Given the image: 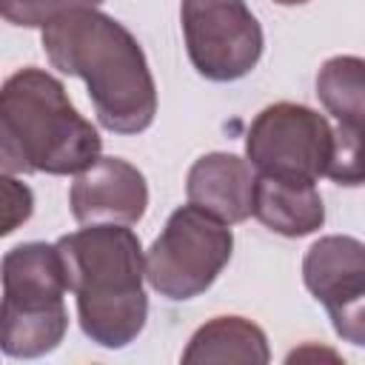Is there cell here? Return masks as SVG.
<instances>
[{"label":"cell","instance_id":"17","mask_svg":"<svg viewBox=\"0 0 365 365\" xmlns=\"http://www.w3.org/2000/svg\"><path fill=\"white\" fill-rule=\"evenodd\" d=\"M34 211L31 188L9 171H0V237L17 231Z\"/></svg>","mask_w":365,"mask_h":365},{"label":"cell","instance_id":"10","mask_svg":"<svg viewBox=\"0 0 365 365\" xmlns=\"http://www.w3.org/2000/svg\"><path fill=\"white\" fill-rule=\"evenodd\" d=\"M0 299L17 308L60 305L68 291L57 245L48 242H23L6 251L0 259Z\"/></svg>","mask_w":365,"mask_h":365},{"label":"cell","instance_id":"15","mask_svg":"<svg viewBox=\"0 0 365 365\" xmlns=\"http://www.w3.org/2000/svg\"><path fill=\"white\" fill-rule=\"evenodd\" d=\"M103 0H0V17L20 29H43L74 9H97Z\"/></svg>","mask_w":365,"mask_h":365},{"label":"cell","instance_id":"16","mask_svg":"<svg viewBox=\"0 0 365 365\" xmlns=\"http://www.w3.org/2000/svg\"><path fill=\"white\" fill-rule=\"evenodd\" d=\"M336 145L328 177L339 185H359L362 182V131L351 125H336Z\"/></svg>","mask_w":365,"mask_h":365},{"label":"cell","instance_id":"2","mask_svg":"<svg viewBox=\"0 0 365 365\" xmlns=\"http://www.w3.org/2000/svg\"><path fill=\"white\" fill-rule=\"evenodd\" d=\"M54 245L66 288L77 297L83 334L108 351L131 345L148 319L140 237L128 225L91 222L60 237Z\"/></svg>","mask_w":365,"mask_h":365},{"label":"cell","instance_id":"18","mask_svg":"<svg viewBox=\"0 0 365 365\" xmlns=\"http://www.w3.org/2000/svg\"><path fill=\"white\" fill-rule=\"evenodd\" d=\"M274 3H279V6H302L308 0H274Z\"/></svg>","mask_w":365,"mask_h":365},{"label":"cell","instance_id":"12","mask_svg":"<svg viewBox=\"0 0 365 365\" xmlns=\"http://www.w3.org/2000/svg\"><path fill=\"white\" fill-rule=\"evenodd\" d=\"M271 359L265 331L245 317H214L194 331L182 351V362H251Z\"/></svg>","mask_w":365,"mask_h":365},{"label":"cell","instance_id":"11","mask_svg":"<svg viewBox=\"0 0 365 365\" xmlns=\"http://www.w3.org/2000/svg\"><path fill=\"white\" fill-rule=\"evenodd\" d=\"M251 217H257L274 234L294 240V237H308L322 228L325 205H322V194L317 182L254 174Z\"/></svg>","mask_w":365,"mask_h":365},{"label":"cell","instance_id":"6","mask_svg":"<svg viewBox=\"0 0 365 365\" xmlns=\"http://www.w3.org/2000/svg\"><path fill=\"white\" fill-rule=\"evenodd\" d=\"M180 20L188 60L211 83H234L262 57V26L245 0H182Z\"/></svg>","mask_w":365,"mask_h":365},{"label":"cell","instance_id":"1","mask_svg":"<svg viewBox=\"0 0 365 365\" xmlns=\"http://www.w3.org/2000/svg\"><path fill=\"white\" fill-rule=\"evenodd\" d=\"M48 63L88 88L94 114L114 134H140L154 123L157 86L137 37L111 14L74 9L43 26Z\"/></svg>","mask_w":365,"mask_h":365},{"label":"cell","instance_id":"4","mask_svg":"<svg viewBox=\"0 0 365 365\" xmlns=\"http://www.w3.org/2000/svg\"><path fill=\"white\" fill-rule=\"evenodd\" d=\"M231 254L234 234L228 222L188 202L171 211L165 228L143 254V271L160 297L185 302L214 285Z\"/></svg>","mask_w":365,"mask_h":365},{"label":"cell","instance_id":"3","mask_svg":"<svg viewBox=\"0 0 365 365\" xmlns=\"http://www.w3.org/2000/svg\"><path fill=\"white\" fill-rule=\"evenodd\" d=\"M100 148L97 128L46 68L26 66L0 86V171L80 174L100 157Z\"/></svg>","mask_w":365,"mask_h":365},{"label":"cell","instance_id":"13","mask_svg":"<svg viewBox=\"0 0 365 365\" xmlns=\"http://www.w3.org/2000/svg\"><path fill=\"white\" fill-rule=\"evenodd\" d=\"M68 331L66 302L51 308H17L0 302V351L11 359H37L51 354Z\"/></svg>","mask_w":365,"mask_h":365},{"label":"cell","instance_id":"8","mask_svg":"<svg viewBox=\"0 0 365 365\" xmlns=\"http://www.w3.org/2000/svg\"><path fill=\"white\" fill-rule=\"evenodd\" d=\"M68 205L77 222L134 225L148 208V185L137 165L120 157H97L74 174Z\"/></svg>","mask_w":365,"mask_h":365},{"label":"cell","instance_id":"7","mask_svg":"<svg viewBox=\"0 0 365 365\" xmlns=\"http://www.w3.org/2000/svg\"><path fill=\"white\" fill-rule=\"evenodd\" d=\"M302 282L325 305L334 331L365 345V245L356 237H319L302 259Z\"/></svg>","mask_w":365,"mask_h":365},{"label":"cell","instance_id":"5","mask_svg":"<svg viewBox=\"0 0 365 365\" xmlns=\"http://www.w3.org/2000/svg\"><path fill=\"white\" fill-rule=\"evenodd\" d=\"M336 134L325 114L302 103L265 106L248 125L245 160L254 174L319 182L328 177Z\"/></svg>","mask_w":365,"mask_h":365},{"label":"cell","instance_id":"14","mask_svg":"<svg viewBox=\"0 0 365 365\" xmlns=\"http://www.w3.org/2000/svg\"><path fill=\"white\" fill-rule=\"evenodd\" d=\"M317 97L339 125L362 131L365 123V63L356 54H339L322 63L317 74Z\"/></svg>","mask_w":365,"mask_h":365},{"label":"cell","instance_id":"9","mask_svg":"<svg viewBox=\"0 0 365 365\" xmlns=\"http://www.w3.org/2000/svg\"><path fill=\"white\" fill-rule=\"evenodd\" d=\"M185 197L191 205L208 211L228 225L242 222L251 217L254 168L248 165V160L228 151L202 154L188 168Z\"/></svg>","mask_w":365,"mask_h":365}]
</instances>
